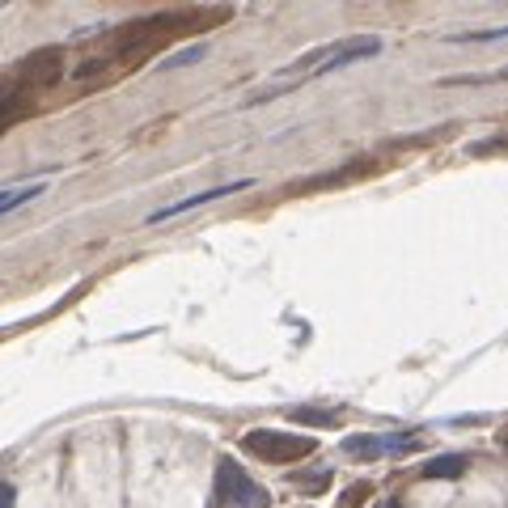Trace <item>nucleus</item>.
Instances as JSON below:
<instances>
[{"label":"nucleus","instance_id":"7ed1b4c3","mask_svg":"<svg viewBox=\"0 0 508 508\" xmlns=\"http://www.w3.org/2000/svg\"><path fill=\"white\" fill-rule=\"evenodd\" d=\"M382 51V39H347L339 42L335 51H327V60L314 69V77H327V72H339L347 64H356V60H369V55Z\"/></svg>","mask_w":508,"mask_h":508},{"label":"nucleus","instance_id":"9d476101","mask_svg":"<svg viewBox=\"0 0 508 508\" xmlns=\"http://www.w3.org/2000/svg\"><path fill=\"white\" fill-rule=\"evenodd\" d=\"M495 39H508V26H495V30H470V34H454L449 42H495Z\"/></svg>","mask_w":508,"mask_h":508},{"label":"nucleus","instance_id":"0eeeda50","mask_svg":"<svg viewBox=\"0 0 508 508\" xmlns=\"http://www.w3.org/2000/svg\"><path fill=\"white\" fill-rule=\"evenodd\" d=\"M42 195V182H34V187H17V191H0V217L5 212H14V208L30 204V199H39Z\"/></svg>","mask_w":508,"mask_h":508},{"label":"nucleus","instance_id":"1a4fd4ad","mask_svg":"<svg viewBox=\"0 0 508 508\" xmlns=\"http://www.w3.org/2000/svg\"><path fill=\"white\" fill-rule=\"evenodd\" d=\"M385 440V454H411L420 449V432H394V437H382Z\"/></svg>","mask_w":508,"mask_h":508},{"label":"nucleus","instance_id":"ddd939ff","mask_svg":"<svg viewBox=\"0 0 508 508\" xmlns=\"http://www.w3.org/2000/svg\"><path fill=\"white\" fill-rule=\"evenodd\" d=\"M17 504V487L9 479H0V508H14Z\"/></svg>","mask_w":508,"mask_h":508},{"label":"nucleus","instance_id":"423d86ee","mask_svg":"<svg viewBox=\"0 0 508 508\" xmlns=\"http://www.w3.org/2000/svg\"><path fill=\"white\" fill-rule=\"evenodd\" d=\"M344 454L356 457V462H377V457H385V440L382 437H369V432H360V437H347L344 440Z\"/></svg>","mask_w":508,"mask_h":508},{"label":"nucleus","instance_id":"6e6552de","mask_svg":"<svg viewBox=\"0 0 508 508\" xmlns=\"http://www.w3.org/2000/svg\"><path fill=\"white\" fill-rule=\"evenodd\" d=\"M297 424H314V428H335L339 424V415L335 411H318V407H301V411H292Z\"/></svg>","mask_w":508,"mask_h":508},{"label":"nucleus","instance_id":"f03ea898","mask_svg":"<svg viewBox=\"0 0 508 508\" xmlns=\"http://www.w3.org/2000/svg\"><path fill=\"white\" fill-rule=\"evenodd\" d=\"M217 500L225 508H263V492L250 483V475L234 457H220L217 466Z\"/></svg>","mask_w":508,"mask_h":508},{"label":"nucleus","instance_id":"39448f33","mask_svg":"<svg viewBox=\"0 0 508 508\" xmlns=\"http://www.w3.org/2000/svg\"><path fill=\"white\" fill-rule=\"evenodd\" d=\"M462 475H466V457L462 454H440L424 466L428 483H454V479H462Z\"/></svg>","mask_w":508,"mask_h":508},{"label":"nucleus","instance_id":"4468645a","mask_svg":"<svg viewBox=\"0 0 508 508\" xmlns=\"http://www.w3.org/2000/svg\"><path fill=\"white\" fill-rule=\"evenodd\" d=\"M365 495H369V487H365V483H360V487H352V492L344 495V504H339V508H356L360 500H365Z\"/></svg>","mask_w":508,"mask_h":508},{"label":"nucleus","instance_id":"2eb2a0df","mask_svg":"<svg viewBox=\"0 0 508 508\" xmlns=\"http://www.w3.org/2000/svg\"><path fill=\"white\" fill-rule=\"evenodd\" d=\"M22 115H26V110H9V106H0V132H5L9 124H14V119H22Z\"/></svg>","mask_w":508,"mask_h":508},{"label":"nucleus","instance_id":"20e7f679","mask_svg":"<svg viewBox=\"0 0 508 508\" xmlns=\"http://www.w3.org/2000/svg\"><path fill=\"white\" fill-rule=\"evenodd\" d=\"M246 187H250V179L225 182V187H208V191L191 195V199H179V204H170V208H157V212H152V217H149V225H162V220H170V217H182V212H191V208H204V204H212V199H220V195L246 191Z\"/></svg>","mask_w":508,"mask_h":508},{"label":"nucleus","instance_id":"9b49d317","mask_svg":"<svg viewBox=\"0 0 508 508\" xmlns=\"http://www.w3.org/2000/svg\"><path fill=\"white\" fill-rule=\"evenodd\" d=\"M208 47L204 42H195V47H187V51H174L170 60H165V69H182V64H195V60H204Z\"/></svg>","mask_w":508,"mask_h":508},{"label":"nucleus","instance_id":"f8f14e48","mask_svg":"<svg viewBox=\"0 0 508 508\" xmlns=\"http://www.w3.org/2000/svg\"><path fill=\"white\" fill-rule=\"evenodd\" d=\"M495 149H508V136H495L492 144H470V157H487V152Z\"/></svg>","mask_w":508,"mask_h":508},{"label":"nucleus","instance_id":"dca6fc26","mask_svg":"<svg viewBox=\"0 0 508 508\" xmlns=\"http://www.w3.org/2000/svg\"><path fill=\"white\" fill-rule=\"evenodd\" d=\"M382 508H399V500H385V504Z\"/></svg>","mask_w":508,"mask_h":508},{"label":"nucleus","instance_id":"f257e3e1","mask_svg":"<svg viewBox=\"0 0 508 508\" xmlns=\"http://www.w3.org/2000/svg\"><path fill=\"white\" fill-rule=\"evenodd\" d=\"M246 454L263 457V462H275V466H289V462H301V457L314 454V437H297V432H275V428H254L242 437Z\"/></svg>","mask_w":508,"mask_h":508}]
</instances>
